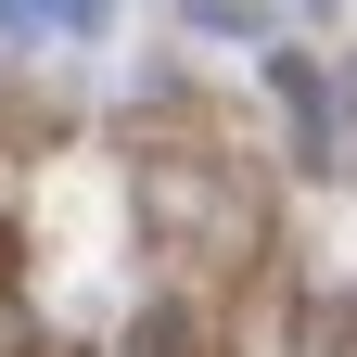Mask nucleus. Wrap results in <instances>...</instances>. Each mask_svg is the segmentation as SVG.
Listing matches in <instances>:
<instances>
[{"mask_svg": "<svg viewBox=\"0 0 357 357\" xmlns=\"http://www.w3.org/2000/svg\"><path fill=\"white\" fill-rule=\"evenodd\" d=\"M192 38H255L268 52V0H192Z\"/></svg>", "mask_w": 357, "mask_h": 357, "instance_id": "1", "label": "nucleus"}, {"mask_svg": "<svg viewBox=\"0 0 357 357\" xmlns=\"http://www.w3.org/2000/svg\"><path fill=\"white\" fill-rule=\"evenodd\" d=\"M141 357H192V344H178V319H153V332H141Z\"/></svg>", "mask_w": 357, "mask_h": 357, "instance_id": "3", "label": "nucleus"}, {"mask_svg": "<svg viewBox=\"0 0 357 357\" xmlns=\"http://www.w3.org/2000/svg\"><path fill=\"white\" fill-rule=\"evenodd\" d=\"M26 13L52 26V38H102V26H115V0H26Z\"/></svg>", "mask_w": 357, "mask_h": 357, "instance_id": "2", "label": "nucleus"}]
</instances>
